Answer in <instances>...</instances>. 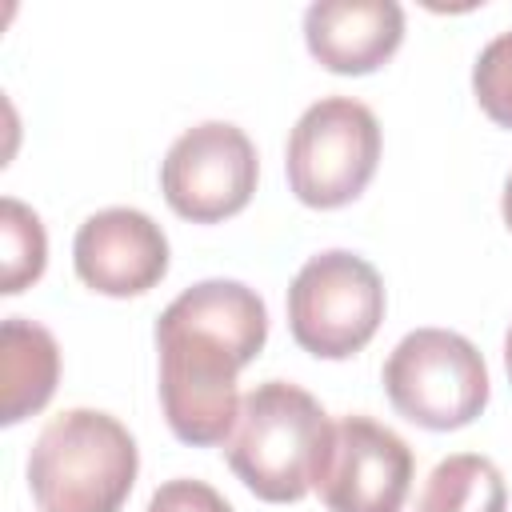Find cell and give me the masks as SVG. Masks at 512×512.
<instances>
[{"label": "cell", "instance_id": "cell-1", "mask_svg": "<svg viewBox=\"0 0 512 512\" xmlns=\"http://www.w3.org/2000/svg\"><path fill=\"white\" fill-rule=\"evenodd\" d=\"M264 340L268 308L240 280H200L160 312V408L176 440L228 444L244 404L236 372L260 356Z\"/></svg>", "mask_w": 512, "mask_h": 512}, {"label": "cell", "instance_id": "cell-2", "mask_svg": "<svg viewBox=\"0 0 512 512\" xmlns=\"http://www.w3.org/2000/svg\"><path fill=\"white\" fill-rule=\"evenodd\" d=\"M332 440L336 424L316 396L288 380H264L244 396L224 452L248 492L268 504H292L316 488Z\"/></svg>", "mask_w": 512, "mask_h": 512}, {"label": "cell", "instance_id": "cell-3", "mask_svg": "<svg viewBox=\"0 0 512 512\" xmlns=\"http://www.w3.org/2000/svg\"><path fill=\"white\" fill-rule=\"evenodd\" d=\"M132 432L96 408L52 416L28 456V488L44 512H120L136 484Z\"/></svg>", "mask_w": 512, "mask_h": 512}, {"label": "cell", "instance_id": "cell-4", "mask_svg": "<svg viewBox=\"0 0 512 512\" xmlns=\"http://www.w3.org/2000/svg\"><path fill=\"white\" fill-rule=\"evenodd\" d=\"M384 392L404 420L448 432L484 412L488 368L468 336L448 328H416L388 352Z\"/></svg>", "mask_w": 512, "mask_h": 512}, {"label": "cell", "instance_id": "cell-5", "mask_svg": "<svg viewBox=\"0 0 512 512\" xmlns=\"http://www.w3.org/2000/svg\"><path fill=\"white\" fill-rule=\"evenodd\" d=\"M380 164V124L352 96H324L288 136V188L308 208L352 204Z\"/></svg>", "mask_w": 512, "mask_h": 512}, {"label": "cell", "instance_id": "cell-6", "mask_svg": "<svg viewBox=\"0 0 512 512\" xmlns=\"http://www.w3.org/2000/svg\"><path fill=\"white\" fill-rule=\"evenodd\" d=\"M384 320V280L380 272L344 248L312 256L288 288V328L292 340L320 356L344 360L360 352Z\"/></svg>", "mask_w": 512, "mask_h": 512}, {"label": "cell", "instance_id": "cell-7", "mask_svg": "<svg viewBox=\"0 0 512 512\" xmlns=\"http://www.w3.org/2000/svg\"><path fill=\"white\" fill-rule=\"evenodd\" d=\"M256 148L228 120H204L176 136L160 164V188L176 216L216 224L236 216L256 192Z\"/></svg>", "mask_w": 512, "mask_h": 512}, {"label": "cell", "instance_id": "cell-8", "mask_svg": "<svg viewBox=\"0 0 512 512\" xmlns=\"http://www.w3.org/2000/svg\"><path fill=\"white\" fill-rule=\"evenodd\" d=\"M412 448L372 416H344L316 480L328 512H400L412 488Z\"/></svg>", "mask_w": 512, "mask_h": 512}, {"label": "cell", "instance_id": "cell-9", "mask_svg": "<svg viewBox=\"0 0 512 512\" xmlns=\"http://www.w3.org/2000/svg\"><path fill=\"white\" fill-rule=\"evenodd\" d=\"M72 264L100 296H140L168 272V236L140 208H104L80 224Z\"/></svg>", "mask_w": 512, "mask_h": 512}, {"label": "cell", "instance_id": "cell-10", "mask_svg": "<svg viewBox=\"0 0 512 512\" xmlns=\"http://www.w3.org/2000/svg\"><path fill=\"white\" fill-rule=\"evenodd\" d=\"M308 52L340 76L376 72L404 40V8L396 0H316L304 12Z\"/></svg>", "mask_w": 512, "mask_h": 512}, {"label": "cell", "instance_id": "cell-11", "mask_svg": "<svg viewBox=\"0 0 512 512\" xmlns=\"http://www.w3.org/2000/svg\"><path fill=\"white\" fill-rule=\"evenodd\" d=\"M60 380V348L56 336L24 316H8L0 328V420L20 424L24 416L40 412Z\"/></svg>", "mask_w": 512, "mask_h": 512}, {"label": "cell", "instance_id": "cell-12", "mask_svg": "<svg viewBox=\"0 0 512 512\" xmlns=\"http://www.w3.org/2000/svg\"><path fill=\"white\" fill-rule=\"evenodd\" d=\"M508 488L488 456L456 452L432 468L416 512H504Z\"/></svg>", "mask_w": 512, "mask_h": 512}, {"label": "cell", "instance_id": "cell-13", "mask_svg": "<svg viewBox=\"0 0 512 512\" xmlns=\"http://www.w3.org/2000/svg\"><path fill=\"white\" fill-rule=\"evenodd\" d=\"M0 256H4L0 260L4 264V272H0L4 296H16L32 280H40L44 260H48V236H44L40 216L12 196L0 200Z\"/></svg>", "mask_w": 512, "mask_h": 512}, {"label": "cell", "instance_id": "cell-14", "mask_svg": "<svg viewBox=\"0 0 512 512\" xmlns=\"http://www.w3.org/2000/svg\"><path fill=\"white\" fill-rule=\"evenodd\" d=\"M472 92L488 120L500 128H512V32H500L484 44L476 68H472Z\"/></svg>", "mask_w": 512, "mask_h": 512}, {"label": "cell", "instance_id": "cell-15", "mask_svg": "<svg viewBox=\"0 0 512 512\" xmlns=\"http://www.w3.org/2000/svg\"><path fill=\"white\" fill-rule=\"evenodd\" d=\"M144 512H232V504L212 484L180 476V480L160 484Z\"/></svg>", "mask_w": 512, "mask_h": 512}, {"label": "cell", "instance_id": "cell-16", "mask_svg": "<svg viewBox=\"0 0 512 512\" xmlns=\"http://www.w3.org/2000/svg\"><path fill=\"white\" fill-rule=\"evenodd\" d=\"M500 212H504V224L512 228V172H508V180H504V200H500Z\"/></svg>", "mask_w": 512, "mask_h": 512}, {"label": "cell", "instance_id": "cell-17", "mask_svg": "<svg viewBox=\"0 0 512 512\" xmlns=\"http://www.w3.org/2000/svg\"><path fill=\"white\" fill-rule=\"evenodd\" d=\"M504 368H508V380H512V328L504 336Z\"/></svg>", "mask_w": 512, "mask_h": 512}]
</instances>
